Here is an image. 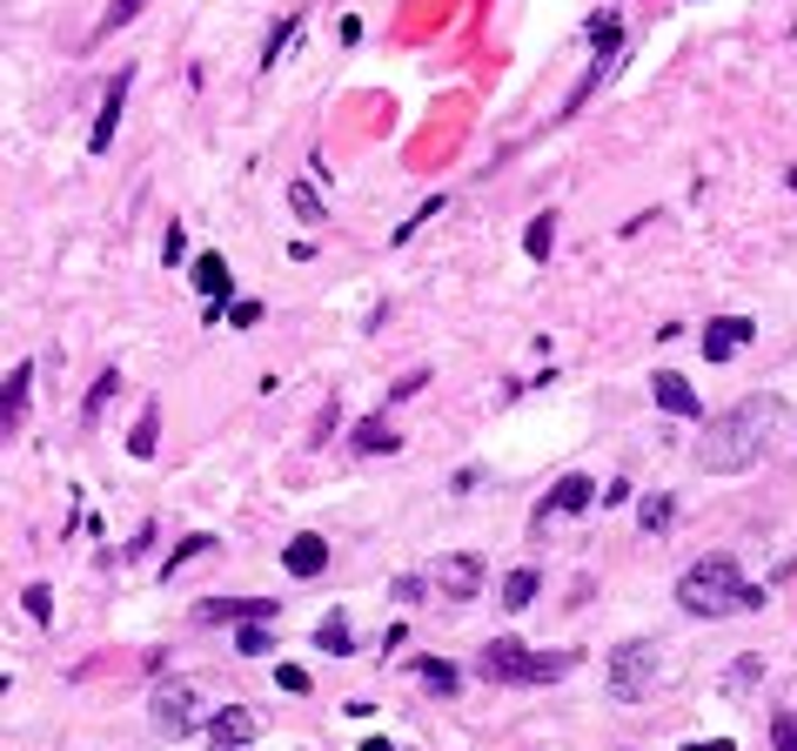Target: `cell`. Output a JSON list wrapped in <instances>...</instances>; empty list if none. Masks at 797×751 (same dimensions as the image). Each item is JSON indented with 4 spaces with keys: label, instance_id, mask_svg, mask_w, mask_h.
<instances>
[{
    "label": "cell",
    "instance_id": "6da1fadb",
    "mask_svg": "<svg viewBox=\"0 0 797 751\" xmlns=\"http://www.w3.org/2000/svg\"><path fill=\"white\" fill-rule=\"evenodd\" d=\"M784 423H790V403L784 396H744L737 409H724L711 423V437H703V470H718V476L751 470Z\"/></svg>",
    "mask_w": 797,
    "mask_h": 751
},
{
    "label": "cell",
    "instance_id": "7a4b0ae2",
    "mask_svg": "<svg viewBox=\"0 0 797 751\" xmlns=\"http://www.w3.org/2000/svg\"><path fill=\"white\" fill-rule=\"evenodd\" d=\"M677 604L690 611V618H731V611H757L764 604V591H751L744 583V570H737V557H697L683 577H677Z\"/></svg>",
    "mask_w": 797,
    "mask_h": 751
},
{
    "label": "cell",
    "instance_id": "3957f363",
    "mask_svg": "<svg viewBox=\"0 0 797 751\" xmlns=\"http://www.w3.org/2000/svg\"><path fill=\"white\" fill-rule=\"evenodd\" d=\"M483 678L496 685H550V678H570L577 672V651H523L516 637H496L483 644Z\"/></svg>",
    "mask_w": 797,
    "mask_h": 751
},
{
    "label": "cell",
    "instance_id": "277c9868",
    "mask_svg": "<svg viewBox=\"0 0 797 751\" xmlns=\"http://www.w3.org/2000/svg\"><path fill=\"white\" fill-rule=\"evenodd\" d=\"M603 678H610V698H616V705H637V698L657 685V644H644V637H637V644H616Z\"/></svg>",
    "mask_w": 797,
    "mask_h": 751
},
{
    "label": "cell",
    "instance_id": "5b68a950",
    "mask_svg": "<svg viewBox=\"0 0 797 751\" xmlns=\"http://www.w3.org/2000/svg\"><path fill=\"white\" fill-rule=\"evenodd\" d=\"M590 41H596V61H590V74L577 81V95H570V108H563V115H577V108L603 88V74L616 67V47H624V21H616V14H596V21H590Z\"/></svg>",
    "mask_w": 797,
    "mask_h": 751
},
{
    "label": "cell",
    "instance_id": "8992f818",
    "mask_svg": "<svg viewBox=\"0 0 797 751\" xmlns=\"http://www.w3.org/2000/svg\"><path fill=\"white\" fill-rule=\"evenodd\" d=\"M128 81H134V67H121V74L108 81V95H101V115H95V135H87V154H108V148H115L121 108H128Z\"/></svg>",
    "mask_w": 797,
    "mask_h": 751
},
{
    "label": "cell",
    "instance_id": "52a82bcc",
    "mask_svg": "<svg viewBox=\"0 0 797 751\" xmlns=\"http://www.w3.org/2000/svg\"><path fill=\"white\" fill-rule=\"evenodd\" d=\"M282 611V598H208L195 618L202 624H222V618H235V624H269Z\"/></svg>",
    "mask_w": 797,
    "mask_h": 751
},
{
    "label": "cell",
    "instance_id": "ba28073f",
    "mask_svg": "<svg viewBox=\"0 0 797 751\" xmlns=\"http://www.w3.org/2000/svg\"><path fill=\"white\" fill-rule=\"evenodd\" d=\"M195 718H202L195 685H161V691H154V725H161V731H174V738H182Z\"/></svg>",
    "mask_w": 797,
    "mask_h": 751
},
{
    "label": "cell",
    "instance_id": "9c48e42d",
    "mask_svg": "<svg viewBox=\"0 0 797 751\" xmlns=\"http://www.w3.org/2000/svg\"><path fill=\"white\" fill-rule=\"evenodd\" d=\"M435 583H442V598H450V604H470L483 591V557H442Z\"/></svg>",
    "mask_w": 797,
    "mask_h": 751
},
{
    "label": "cell",
    "instance_id": "30bf717a",
    "mask_svg": "<svg viewBox=\"0 0 797 751\" xmlns=\"http://www.w3.org/2000/svg\"><path fill=\"white\" fill-rule=\"evenodd\" d=\"M255 731H261V718H255L248 705H228V711L208 725V751H248V744H255Z\"/></svg>",
    "mask_w": 797,
    "mask_h": 751
},
{
    "label": "cell",
    "instance_id": "8fae6325",
    "mask_svg": "<svg viewBox=\"0 0 797 751\" xmlns=\"http://www.w3.org/2000/svg\"><path fill=\"white\" fill-rule=\"evenodd\" d=\"M590 504H596V476L577 470V476H563V483L550 490V504L537 511V524H550V517H577V511H590Z\"/></svg>",
    "mask_w": 797,
    "mask_h": 751
},
{
    "label": "cell",
    "instance_id": "7c38bea8",
    "mask_svg": "<svg viewBox=\"0 0 797 751\" xmlns=\"http://www.w3.org/2000/svg\"><path fill=\"white\" fill-rule=\"evenodd\" d=\"M751 336H757V322H751V315H718L711 329H703V356L724 363V356H737Z\"/></svg>",
    "mask_w": 797,
    "mask_h": 751
},
{
    "label": "cell",
    "instance_id": "4fadbf2b",
    "mask_svg": "<svg viewBox=\"0 0 797 751\" xmlns=\"http://www.w3.org/2000/svg\"><path fill=\"white\" fill-rule=\"evenodd\" d=\"M650 389H657V409H670V416H703L697 389H690L677 369H657V376H650Z\"/></svg>",
    "mask_w": 797,
    "mask_h": 751
},
{
    "label": "cell",
    "instance_id": "5bb4252c",
    "mask_svg": "<svg viewBox=\"0 0 797 751\" xmlns=\"http://www.w3.org/2000/svg\"><path fill=\"white\" fill-rule=\"evenodd\" d=\"M282 564H289V577H322L329 570V537H289Z\"/></svg>",
    "mask_w": 797,
    "mask_h": 751
},
{
    "label": "cell",
    "instance_id": "9a60e30c",
    "mask_svg": "<svg viewBox=\"0 0 797 751\" xmlns=\"http://www.w3.org/2000/svg\"><path fill=\"white\" fill-rule=\"evenodd\" d=\"M28 376H34V369L21 363V369H8V389H0V430H8V437H14L21 409H28Z\"/></svg>",
    "mask_w": 797,
    "mask_h": 751
},
{
    "label": "cell",
    "instance_id": "2e32d148",
    "mask_svg": "<svg viewBox=\"0 0 797 751\" xmlns=\"http://www.w3.org/2000/svg\"><path fill=\"white\" fill-rule=\"evenodd\" d=\"M537 591H543L537 570H509V577H503V611H529V604H537Z\"/></svg>",
    "mask_w": 797,
    "mask_h": 751
},
{
    "label": "cell",
    "instance_id": "e0dca14e",
    "mask_svg": "<svg viewBox=\"0 0 797 751\" xmlns=\"http://www.w3.org/2000/svg\"><path fill=\"white\" fill-rule=\"evenodd\" d=\"M348 443H356L363 457H383V450H396L402 437L389 430V416H369V423H356V437H348Z\"/></svg>",
    "mask_w": 797,
    "mask_h": 751
},
{
    "label": "cell",
    "instance_id": "ac0fdd59",
    "mask_svg": "<svg viewBox=\"0 0 797 751\" xmlns=\"http://www.w3.org/2000/svg\"><path fill=\"white\" fill-rule=\"evenodd\" d=\"M115 389H121V369H101L95 389H87V403H80V423H101V409L115 403Z\"/></svg>",
    "mask_w": 797,
    "mask_h": 751
},
{
    "label": "cell",
    "instance_id": "d6986e66",
    "mask_svg": "<svg viewBox=\"0 0 797 751\" xmlns=\"http://www.w3.org/2000/svg\"><path fill=\"white\" fill-rule=\"evenodd\" d=\"M416 678H422L429 691H442V698H450V691L463 685V672H456V664H450V657H422V664H416Z\"/></svg>",
    "mask_w": 797,
    "mask_h": 751
},
{
    "label": "cell",
    "instance_id": "ffe728a7",
    "mask_svg": "<svg viewBox=\"0 0 797 751\" xmlns=\"http://www.w3.org/2000/svg\"><path fill=\"white\" fill-rule=\"evenodd\" d=\"M228 282H235V276H228V262H222V256H202V262H195V289H202L208 302H222V296H228Z\"/></svg>",
    "mask_w": 797,
    "mask_h": 751
},
{
    "label": "cell",
    "instance_id": "44dd1931",
    "mask_svg": "<svg viewBox=\"0 0 797 751\" xmlns=\"http://www.w3.org/2000/svg\"><path fill=\"white\" fill-rule=\"evenodd\" d=\"M315 644H322L329 657H348V651H356V644H348V618H342V611L322 618V624H315Z\"/></svg>",
    "mask_w": 797,
    "mask_h": 751
},
{
    "label": "cell",
    "instance_id": "7402d4cb",
    "mask_svg": "<svg viewBox=\"0 0 797 751\" xmlns=\"http://www.w3.org/2000/svg\"><path fill=\"white\" fill-rule=\"evenodd\" d=\"M523 248H529V262H543L550 248H557V215H537L529 222V235H523Z\"/></svg>",
    "mask_w": 797,
    "mask_h": 751
},
{
    "label": "cell",
    "instance_id": "603a6c76",
    "mask_svg": "<svg viewBox=\"0 0 797 751\" xmlns=\"http://www.w3.org/2000/svg\"><path fill=\"white\" fill-rule=\"evenodd\" d=\"M154 430H161V409L148 403V409H141V423L128 430V450H134V457H154Z\"/></svg>",
    "mask_w": 797,
    "mask_h": 751
},
{
    "label": "cell",
    "instance_id": "cb8c5ba5",
    "mask_svg": "<svg viewBox=\"0 0 797 751\" xmlns=\"http://www.w3.org/2000/svg\"><path fill=\"white\" fill-rule=\"evenodd\" d=\"M208 550H215V537H189V544H174V557L161 564V577H174L182 564H195V557H208Z\"/></svg>",
    "mask_w": 797,
    "mask_h": 751
},
{
    "label": "cell",
    "instance_id": "d4e9b609",
    "mask_svg": "<svg viewBox=\"0 0 797 751\" xmlns=\"http://www.w3.org/2000/svg\"><path fill=\"white\" fill-rule=\"evenodd\" d=\"M289 208H295L302 222H322V195H315V182H295V189H289Z\"/></svg>",
    "mask_w": 797,
    "mask_h": 751
},
{
    "label": "cell",
    "instance_id": "484cf974",
    "mask_svg": "<svg viewBox=\"0 0 797 751\" xmlns=\"http://www.w3.org/2000/svg\"><path fill=\"white\" fill-rule=\"evenodd\" d=\"M757 672H764V657H737V664H731V678H724V691H731V698H737V691H751V685H757Z\"/></svg>",
    "mask_w": 797,
    "mask_h": 751
},
{
    "label": "cell",
    "instance_id": "4316f807",
    "mask_svg": "<svg viewBox=\"0 0 797 751\" xmlns=\"http://www.w3.org/2000/svg\"><path fill=\"white\" fill-rule=\"evenodd\" d=\"M141 8H148V0H115V8L101 14V28H95V34H121V28H128V21H134Z\"/></svg>",
    "mask_w": 797,
    "mask_h": 751
},
{
    "label": "cell",
    "instance_id": "83f0119b",
    "mask_svg": "<svg viewBox=\"0 0 797 751\" xmlns=\"http://www.w3.org/2000/svg\"><path fill=\"white\" fill-rule=\"evenodd\" d=\"M637 517H644V530H664V524L677 517V504H670V496H644V504H637Z\"/></svg>",
    "mask_w": 797,
    "mask_h": 751
},
{
    "label": "cell",
    "instance_id": "f1b7e54d",
    "mask_svg": "<svg viewBox=\"0 0 797 751\" xmlns=\"http://www.w3.org/2000/svg\"><path fill=\"white\" fill-rule=\"evenodd\" d=\"M235 651H241V657H269V651H276V637H269V631H261V624H241V637H235Z\"/></svg>",
    "mask_w": 797,
    "mask_h": 751
},
{
    "label": "cell",
    "instance_id": "f546056e",
    "mask_svg": "<svg viewBox=\"0 0 797 751\" xmlns=\"http://www.w3.org/2000/svg\"><path fill=\"white\" fill-rule=\"evenodd\" d=\"M21 604H28V618H34V624H47V618H54V591H47V583H28Z\"/></svg>",
    "mask_w": 797,
    "mask_h": 751
},
{
    "label": "cell",
    "instance_id": "4dcf8cb0",
    "mask_svg": "<svg viewBox=\"0 0 797 751\" xmlns=\"http://www.w3.org/2000/svg\"><path fill=\"white\" fill-rule=\"evenodd\" d=\"M295 28H302V14H289V21H282V28L269 34V54H261V67H276V61H282V47L295 41Z\"/></svg>",
    "mask_w": 797,
    "mask_h": 751
},
{
    "label": "cell",
    "instance_id": "1f68e13d",
    "mask_svg": "<svg viewBox=\"0 0 797 751\" xmlns=\"http://www.w3.org/2000/svg\"><path fill=\"white\" fill-rule=\"evenodd\" d=\"M442 208H450V202H442V195H429V202H422V208H416V215H409V222H402V228H396V242H409V235H416V228H422V222H435V215H442Z\"/></svg>",
    "mask_w": 797,
    "mask_h": 751
},
{
    "label": "cell",
    "instance_id": "d6a6232c",
    "mask_svg": "<svg viewBox=\"0 0 797 751\" xmlns=\"http://www.w3.org/2000/svg\"><path fill=\"white\" fill-rule=\"evenodd\" d=\"M771 744H777V751H797V711H777V718H771Z\"/></svg>",
    "mask_w": 797,
    "mask_h": 751
},
{
    "label": "cell",
    "instance_id": "836d02e7",
    "mask_svg": "<svg viewBox=\"0 0 797 751\" xmlns=\"http://www.w3.org/2000/svg\"><path fill=\"white\" fill-rule=\"evenodd\" d=\"M161 262H168V269H182V262H189V235H182V222L168 228V242H161Z\"/></svg>",
    "mask_w": 797,
    "mask_h": 751
},
{
    "label": "cell",
    "instance_id": "e575fe53",
    "mask_svg": "<svg viewBox=\"0 0 797 751\" xmlns=\"http://www.w3.org/2000/svg\"><path fill=\"white\" fill-rule=\"evenodd\" d=\"M222 322H228V329H255V322H261V302H235Z\"/></svg>",
    "mask_w": 797,
    "mask_h": 751
},
{
    "label": "cell",
    "instance_id": "d590c367",
    "mask_svg": "<svg viewBox=\"0 0 797 751\" xmlns=\"http://www.w3.org/2000/svg\"><path fill=\"white\" fill-rule=\"evenodd\" d=\"M276 685H282V691H309V672H302V664H282Z\"/></svg>",
    "mask_w": 797,
    "mask_h": 751
},
{
    "label": "cell",
    "instance_id": "8d00e7d4",
    "mask_svg": "<svg viewBox=\"0 0 797 751\" xmlns=\"http://www.w3.org/2000/svg\"><path fill=\"white\" fill-rule=\"evenodd\" d=\"M683 751H731V738H697V744H683Z\"/></svg>",
    "mask_w": 797,
    "mask_h": 751
},
{
    "label": "cell",
    "instance_id": "74e56055",
    "mask_svg": "<svg viewBox=\"0 0 797 751\" xmlns=\"http://www.w3.org/2000/svg\"><path fill=\"white\" fill-rule=\"evenodd\" d=\"M356 751H396V744H389V738H369V744H356Z\"/></svg>",
    "mask_w": 797,
    "mask_h": 751
},
{
    "label": "cell",
    "instance_id": "f35d334b",
    "mask_svg": "<svg viewBox=\"0 0 797 751\" xmlns=\"http://www.w3.org/2000/svg\"><path fill=\"white\" fill-rule=\"evenodd\" d=\"M790 189H797V169H790Z\"/></svg>",
    "mask_w": 797,
    "mask_h": 751
}]
</instances>
